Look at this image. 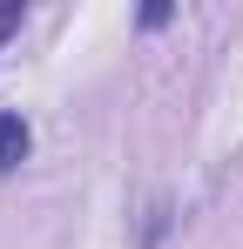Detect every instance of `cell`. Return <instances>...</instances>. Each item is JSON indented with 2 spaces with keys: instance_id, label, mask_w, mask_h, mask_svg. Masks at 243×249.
<instances>
[{
  "instance_id": "cell-2",
  "label": "cell",
  "mask_w": 243,
  "mask_h": 249,
  "mask_svg": "<svg viewBox=\"0 0 243 249\" xmlns=\"http://www.w3.org/2000/svg\"><path fill=\"white\" fill-rule=\"evenodd\" d=\"M20 20H27V7H20V0H7V7H0V41H7V34H20Z\"/></svg>"
},
{
  "instance_id": "cell-1",
  "label": "cell",
  "mask_w": 243,
  "mask_h": 249,
  "mask_svg": "<svg viewBox=\"0 0 243 249\" xmlns=\"http://www.w3.org/2000/svg\"><path fill=\"white\" fill-rule=\"evenodd\" d=\"M27 142H34V135H27V122H20L14 108H0V182L27 162Z\"/></svg>"
}]
</instances>
